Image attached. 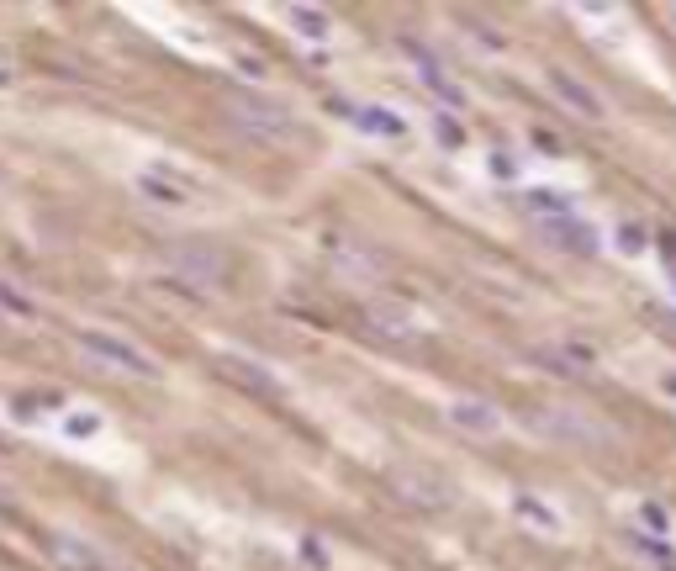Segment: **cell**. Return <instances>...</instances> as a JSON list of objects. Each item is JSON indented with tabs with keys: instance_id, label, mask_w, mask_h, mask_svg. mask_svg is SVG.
Segmentation results:
<instances>
[{
	"instance_id": "cell-2",
	"label": "cell",
	"mask_w": 676,
	"mask_h": 571,
	"mask_svg": "<svg viewBox=\"0 0 676 571\" xmlns=\"http://www.w3.org/2000/svg\"><path fill=\"white\" fill-rule=\"evenodd\" d=\"M222 117H228L233 133L254 138V143H286L296 133V112L275 96H259V90H233L222 101Z\"/></svg>"
},
{
	"instance_id": "cell-8",
	"label": "cell",
	"mask_w": 676,
	"mask_h": 571,
	"mask_svg": "<svg viewBox=\"0 0 676 571\" xmlns=\"http://www.w3.org/2000/svg\"><path fill=\"white\" fill-rule=\"evenodd\" d=\"M328 265L338 275V286H354V291H365L381 281V260H375L370 249H360L354 238H338V244L328 249Z\"/></svg>"
},
{
	"instance_id": "cell-12",
	"label": "cell",
	"mask_w": 676,
	"mask_h": 571,
	"mask_svg": "<svg viewBox=\"0 0 676 571\" xmlns=\"http://www.w3.org/2000/svg\"><path fill=\"white\" fill-rule=\"evenodd\" d=\"M550 90L560 96V106L566 112H576V117H587V122H597V117H608V106H603V96H597L592 85H581L571 69H550Z\"/></svg>"
},
{
	"instance_id": "cell-19",
	"label": "cell",
	"mask_w": 676,
	"mask_h": 571,
	"mask_svg": "<svg viewBox=\"0 0 676 571\" xmlns=\"http://www.w3.org/2000/svg\"><path fill=\"white\" fill-rule=\"evenodd\" d=\"M513 508H518V519H529V524H539L544 534H555V529H560V519H555V513H550V508H544V503H534V497H529V492H518V503H513Z\"/></svg>"
},
{
	"instance_id": "cell-20",
	"label": "cell",
	"mask_w": 676,
	"mask_h": 571,
	"mask_svg": "<svg viewBox=\"0 0 676 571\" xmlns=\"http://www.w3.org/2000/svg\"><path fill=\"white\" fill-rule=\"evenodd\" d=\"M645 244H650V238H645L640 223H624V228H618V249H624V254H645Z\"/></svg>"
},
{
	"instance_id": "cell-6",
	"label": "cell",
	"mask_w": 676,
	"mask_h": 571,
	"mask_svg": "<svg viewBox=\"0 0 676 571\" xmlns=\"http://www.w3.org/2000/svg\"><path fill=\"white\" fill-rule=\"evenodd\" d=\"M80 349H85L96 365H111V371H127V376H143V381L159 376V365L148 360L138 344H127V339H117V334H96V328H85V334H80Z\"/></svg>"
},
{
	"instance_id": "cell-22",
	"label": "cell",
	"mask_w": 676,
	"mask_h": 571,
	"mask_svg": "<svg viewBox=\"0 0 676 571\" xmlns=\"http://www.w3.org/2000/svg\"><path fill=\"white\" fill-rule=\"evenodd\" d=\"M101 429V418L96 413H80V418H69V434H96Z\"/></svg>"
},
{
	"instance_id": "cell-23",
	"label": "cell",
	"mask_w": 676,
	"mask_h": 571,
	"mask_svg": "<svg viewBox=\"0 0 676 571\" xmlns=\"http://www.w3.org/2000/svg\"><path fill=\"white\" fill-rule=\"evenodd\" d=\"M666 254H671V260H676V233H666Z\"/></svg>"
},
{
	"instance_id": "cell-14",
	"label": "cell",
	"mask_w": 676,
	"mask_h": 571,
	"mask_svg": "<svg viewBox=\"0 0 676 571\" xmlns=\"http://www.w3.org/2000/svg\"><path fill=\"white\" fill-rule=\"evenodd\" d=\"M333 112H344L360 133H375V138H402L407 122L397 112H386V106H349V101H333Z\"/></svg>"
},
{
	"instance_id": "cell-15",
	"label": "cell",
	"mask_w": 676,
	"mask_h": 571,
	"mask_svg": "<svg viewBox=\"0 0 676 571\" xmlns=\"http://www.w3.org/2000/svg\"><path fill=\"white\" fill-rule=\"evenodd\" d=\"M138 191L148 201H159V207H185V201H191V186H185L180 175H169V170H143L138 175Z\"/></svg>"
},
{
	"instance_id": "cell-17",
	"label": "cell",
	"mask_w": 676,
	"mask_h": 571,
	"mask_svg": "<svg viewBox=\"0 0 676 571\" xmlns=\"http://www.w3.org/2000/svg\"><path fill=\"white\" fill-rule=\"evenodd\" d=\"M523 207H529L539 223H550V217H571L576 201L566 191H550V186H534V191H523Z\"/></svg>"
},
{
	"instance_id": "cell-16",
	"label": "cell",
	"mask_w": 676,
	"mask_h": 571,
	"mask_svg": "<svg viewBox=\"0 0 676 571\" xmlns=\"http://www.w3.org/2000/svg\"><path fill=\"white\" fill-rule=\"evenodd\" d=\"M48 550H53V561H59V566H69V571H101L96 550H90V545H80L74 534H53V540H48Z\"/></svg>"
},
{
	"instance_id": "cell-1",
	"label": "cell",
	"mask_w": 676,
	"mask_h": 571,
	"mask_svg": "<svg viewBox=\"0 0 676 571\" xmlns=\"http://www.w3.org/2000/svg\"><path fill=\"white\" fill-rule=\"evenodd\" d=\"M529 429L550 445H566V450H613L618 445V429L603 423L587 408H566V402H550V408H529Z\"/></svg>"
},
{
	"instance_id": "cell-18",
	"label": "cell",
	"mask_w": 676,
	"mask_h": 571,
	"mask_svg": "<svg viewBox=\"0 0 676 571\" xmlns=\"http://www.w3.org/2000/svg\"><path fill=\"white\" fill-rule=\"evenodd\" d=\"M291 27L302 32V38H312V43H323L328 32H333L328 11H317V6H291Z\"/></svg>"
},
{
	"instance_id": "cell-3",
	"label": "cell",
	"mask_w": 676,
	"mask_h": 571,
	"mask_svg": "<svg viewBox=\"0 0 676 571\" xmlns=\"http://www.w3.org/2000/svg\"><path fill=\"white\" fill-rule=\"evenodd\" d=\"M386 492L397 497V503H407V508H423V513H439V508L455 503V487L428 466H391L386 471Z\"/></svg>"
},
{
	"instance_id": "cell-13",
	"label": "cell",
	"mask_w": 676,
	"mask_h": 571,
	"mask_svg": "<svg viewBox=\"0 0 676 571\" xmlns=\"http://www.w3.org/2000/svg\"><path fill=\"white\" fill-rule=\"evenodd\" d=\"M544 244L550 249H566V254H597V228L576 223V217H550V223H539Z\"/></svg>"
},
{
	"instance_id": "cell-5",
	"label": "cell",
	"mask_w": 676,
	"mask_h": 571,
	"mask_svg": "<svg viewBox=\"0 0 676 571\" xmlns=\"http://www.w3.org/2000/svg\"><path fill=\"white\" fill-rule=\"evenodd\" d=\"M365 328L375 339H391V344H412V339H423V328H428V318L412 302H402V297H370L365 302Z\"/></svg>"
},
{
	"instance_id": "cell-4",
	"label": "cell",
	"mask_w": 676,
	"mask_h": 571,
	"mask_svg": "<svg viewBox=\"0 0 676 571\" xmlns=\"http://www.w3.org/2000/svg\"><path fill=\"white\" fill-rule=\"evenodd\" d=\"M169 260V270H175V281H185V286H201V291H217L222 281H228V270H233V260H228V249H217V244H175L164 254Z\"/></svg>"
},
{
	"instance_id": "cell-9",
	"label": "cell",
	"mask_w": 676,
	"mask_h": 571,
	"mask_svg": "<svg viewBox=\"0 0 676 571\" xmlns=\"http://www.w3.org/2000/svg\"><path fill=\"white\" fill-rule=\"evenodd\" d=\"M217 376L243 386V392H254V397H286V386H280L265 365H254V360H243V355H217Z\"/></svg>"
},
{
	"instance_id": "cell-11",
	"label": "cell",
	"mask_w": 676,
	"mask_h": 571,
	"mask_svg": "<svg viewBox=\"0 0 676 571\" xmlns=\"http://www.w3.org/2000/svg\"><path fill=\"white\" fill-rule=\"evenodd\" d=\"M402 48H407V59H412V69H418V80H423L428 90H434V96H439L444 106H465V90H460L455 80H449V69H444V64L434 59V53H428L423 43H412V38H407Z\"/></svg>"
},
{
	"instance_id": "cell-7",
	"label": "cell",
	"mask_w": 676,
	"mask_h": 571,
	"mask_svg": "<svg viewBox=\"0 0 676 571\" xmlns=\"http://www.w3.org/2000/svg\"><path fill=\"white\" fill-rule=\"evenodd\" d=\"M529 360L539 365V371H550L560 381H587L597 371V349L581 344V339H550V344H534Z\"/></svg>"
},
{
	"instance_id": "cell-10",
	"label": "cell",
	"mask_w": 676,
	"mask_h": 571,
	"mask_svg": "<svg viewBox=\"0 0 676 571\" xmlns=\"http://www.w3.org/2000/svg\"><path fill=\"white\" fill-rule=\"evenodd\" d=\"M444 418L455 423L460 434H476V439H492V434L502 429V413H497L486 397H455V402L444 408Z\"/></svg>"
},
{
	"instance_id": "cell-24",
	"label": "cell",
	"mask_w": 676,
	"mask_h": 571,
	"mask_svg": "<svg viewBox=\"0 0 676 571\" xmlns=\"http://www.w3.org/2000/svg\"><path fill=\"white\" fill-rule=\"evenodd\" d=\"M666 392H676V376H666Z\"/></svg>"
},
{
	"instance_id": "cell-21",
	"label": "cell",
	"mask_w": 676,
	"mask_h": 571,
	"mask_svg": "<svg viewBox=\"0 0 676 571\" xmlns=\"http://www.w3.org/2000/svg\"><path fill=\"white\" fill-rule=\"evenodd\" d=\"M0 302H6L11 312H22V318H32V302H27V297H16L11 286H0Z\"/></svg>"
}]
</instances>
